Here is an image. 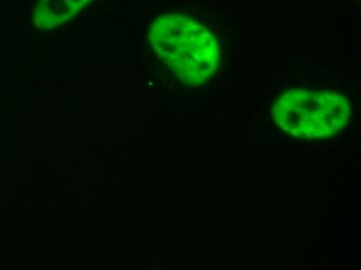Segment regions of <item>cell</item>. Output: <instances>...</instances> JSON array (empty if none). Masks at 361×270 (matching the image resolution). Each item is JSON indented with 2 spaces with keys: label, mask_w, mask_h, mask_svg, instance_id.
<instances>
[{
  "label": "cell",
  "mask_w": 361,
  "mask_h": 270,
  "mask_svg": "<svg viewBox=\"0 0 361 270\" xmlns=\"http://www.w3.org/2000/svg\"><path fill=\"white\" fill-rule=\"evenodd\" d=\"M149 41L160 61L188 85L206 83L219 69L221 54L216 39L182 13H169L154 20Z\"/></svg>",
  "instance_id": "6da1fadb"
},
{
  "label": "cell",
  "mask_w": 361,
  "mask_h": 270,
  "mask_svg": "<svg viewBox=\"0 0 361 270\" xmlns=\"http://www.w3.org/2000/svg\"><path fill=\"white\" fill-rule=\"evenodd\" d=\"M352 116L343 94L317 90H290L272 106L276 126L286 135L307 140H328L342 133Z\"/></svg>",
  "instance_id": "7a4b0ae2"
},
{
  "label": "cell",
  "mask_w": 361,
  "mask_h": 270,
  "mask_svg": "<svg viewBox=\"0 0 361 270\" xmlns=\"http://www.w3.org/2000/svg\"><path fill=\"white\" fill-rule=\"evenodd\" d=\"M94 0H39L36 11V24L51 28L67 23L83 12Z\"/></svg>",
  "instance_id": "3957f363"
}]
</instances>
